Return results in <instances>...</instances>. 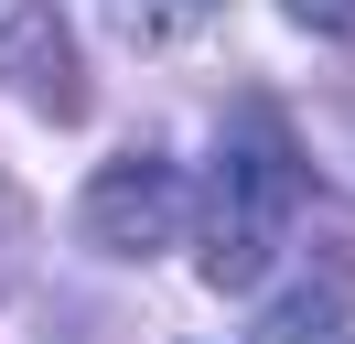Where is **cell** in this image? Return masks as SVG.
I'll list each match as a JSON object with an SVG mask.
<instances>
[{
	"label": "cell",
	"instance_id": "6da1fadb",
	"mask_svg": "<svg viewBox=\"0 0 355 344\" xmlns=\"http://www.w3.org/2000/svg\"><path fill=\"white\" fill-rule=\"evenodd\" d=\"M302 150H291L280 108L248 97L237 119L216 129V183H205V280L216 291H248V280L269 269V248H280V226L302 215Z\"/></svg>",
	"mask_w": 355,
	"mask_h": 344
},
{
	"label": "cell",
	"instance_id": "7a4b0ae2",
	"mask_svg": "<svg viewBox=\"0 0 355 344\" xmlns=\"http://www.w3.org/2000/svg\"><path fill=\"white\" fill-rule=\"evenodd\" d=\"M76 226H87V248L108 258H151L183 237V172L162 162V150H108V162L87 172V194H76Z\"/></svg>",
	"mask_w": 355,
	"mask_h": 344
},
{
	"label": "cell",
	"instance_id": "3957f363",
	"mask_svg": "<svg viewBox=\"0 0 355 344\" xmlns=\"http://www.w3.org/2000/svg\"><path fill=\"white\" fill-rule=\"evenodd\" d=\"M0 97L54 119V129L87 119V54H76V22L54 0H11L0 11Z\"/></svg>",
	"mask_w": 355,
	"mask_h": 344
},
{
	"label": "cell",
	"instance_id": "277c9868",
	"mask_svg": "<svg viewBox=\"0 0 355 344\" xmlns=\"http://www.w3.org/2000/svg\"><path fill=\"white\" fill-rule=\"evenodd\" d=\"M259 344H355V301L334 280H302V291H280L259 312Z\"/></svg>",
	"mask_w": 355,
	"mask_h": 344
},
{
	"label": "cell",
	"instance_id": "5b68a950",
	"mask_svg": "<svg viewBox=\"0 0 355 344\" xmlns=\"http://www.w3.org/2000/svg\"><path fill=\"white\" fill-rule=\"evenodd\" d=\"M108 11H119V33H130L140 54H162V43L205 33V11H226V0H108Z\"/></svg>",
	"mask_w": 355,
	"mask_h": 344
},
{
	"label": "cell",
	"instance_id": "8992f818",
	"mask_svg": "<svg viewBox=\"0 0 355 344\" xmlns=\"http://www.w3.org/2000/svg\"><path fill=\"white\" fill-rule=\"evenodd\" d=\"M302 33H323V43H355V0H280Z\"/></svg>",
	"mask_w": 355,
	"mask_h": 344
},
{
	"label": "cell",
	"instance_id": "52a82bcc",
	"mask_svg": "<svg viewBox=\"0 0 355 344\" xmlns=\"http://www.w3.org/2000/svg\"><path fill=\"white\" fill-rule=\"evenodd\" d=\"M11 258H22V194L0 183V291H11Z\"/></svg>",
	"mask_w": 355,
	"mask_h": 344
}]
</instances>
